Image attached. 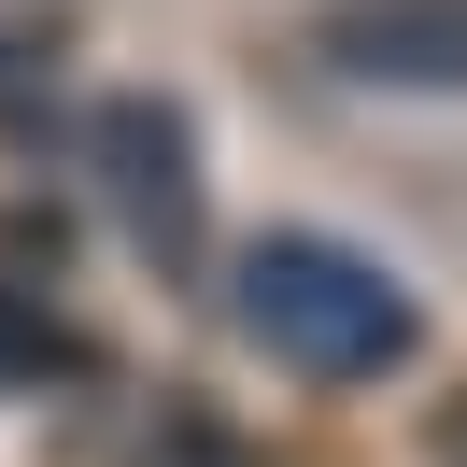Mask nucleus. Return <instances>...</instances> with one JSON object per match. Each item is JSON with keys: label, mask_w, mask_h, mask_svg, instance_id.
Here are the masks:
<instances>
[{"label": "nucleus", "mask_w": 467, "mask_h": 467, "mask_svg": "<svg viewBox=\"0 0 467 467\" xmlns=\"http://www.w3.org/2000/svg\"><path fill=\"white\" fill-rule=\"evenodd\" d=\"M227 312H241V340H255L269 368H297V382H382V368H410V340H425L410 284L382 255H354V241H326V227L241 241Z\"/></svg>", "instance_id": "f257e3e1"}, {"label": "nucleus", "mask_w": 467, "mask_h": 467, "mask_svg": "<svg viewBox=\"0 0 467 467\" xmlns=\"http://www.w3.org/2000/svg\"><path fill=\"white\" fill-rule=\"evenodd\" d=\"M86 156H99V199H114V227L142 241L156 269L199 255V128H184V99H99L86 114Z\"/></svg>", "instance_id": "f03ea898"}, {"label": "nucleus", "mask_w": 467, "mask_h": 467, "mask_svg": "<svg viewBox=\"0 0 467 467\" xmlns=\"http://www.w3.org/2000/svg\"><path fill=\"white\" fill-rule=\"evenodd\" d=\"M312 57L340 86H397V99H467V0H326Z\"/></svg>", "instance_id": "7ed1b4c3"}]
</instances>
